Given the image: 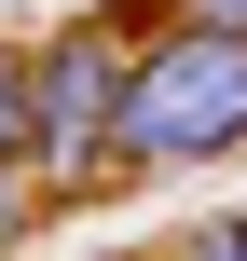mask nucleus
<instances>
[{"label": "nucleus", "mask_w": 247, "mask_h": 261, "mask_svg": "<svg viewBox=\"0 0 247 261\" xmlns=\"http://www.w3.org/2000/svg\"><path fill=\"white\" fill-rule=\"evenodd\" d=\"M247 151V28H138V69H124V124H110V165H206Z\"/></svg>", "instance_id": "obj_1"}, {"label": "nucleus", "mask_w": 247, "mask_h": 261, "mask_svg": "<svg viewBox=\"0 0 247 261\" xmlns=\"http://www.w3.org/2000/svg\"><path fill=\"white\" fill-rule=\"evenodd\" d=\"M124 69H138V28H124V14H96V28H55V41L28 55V83H41V193H83V179H110Z\"/></svg>", "instance_id": "obj_2"}, {"label": "nucleus", "mask_w": 247, "mask_h": 261, "mask_svg": "<svg viewBox=\"0 0 247 261\" xmlns=\"http://www.w3.org/2000/svg\"><path fill=\"white\" fill-rule=\"evenodd\" d=\"M0 179H41V83L14 41H0Z\"/></svg>", "instance_id": "obj_3"}, {"label": "nucleus", "mask_w": 247, "mask_h": 261, "mask_svg": "<svg viewBox=\"0 0 247 261\" xmlns=\"http://www.w3.org/2000/svg\"><path fill=\"white\" fill-rule=\"evenodd\" d=\"M165 261H247V206H234V220H193V234H179Z\"/></svg>", "instance_id": "obj_4"}, {"label": "nucleus", "mask_w": 247, "mask_h": 261, "mask_svg": "<svg viewBox=\"0 0 247 261\" xmlns=\"http://www.w3.org/2000/svg\"><path fill=\"white\" fill-rule=\"evenodd\" d=\"M41 206H55V193H41V179H0V248H14V234H28V220H41Z\"/></svg>", "instance_id": "obj_5"}, {"label": "nucleus", "mask_w": 247, "mask_h": 261, "mask_svg": "<svg viewBox=\"0 0 247 261\" xmlns=\"http://www.w3.org/2000/svg\"><path fill=\"white\" fill-rule=\"evenodd\" d=\"M179 28H247V0H165Z\"/></svg>", "instance_id": "obj_6"}]
</instances>
